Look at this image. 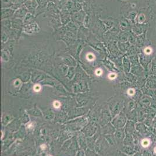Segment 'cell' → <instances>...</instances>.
<instances>
[{"mask_svg": "<svg viewBox=\"0 0 156 156\" xmlns=\"http://www.w3.org/2000/svg\"><path fill=\"white\" fill-rule=\"evenodd\" d=\"M149 144V141H148V140H143V141H142V146L144 147H147Z\"/></svg>", "mask_w": 156, "mask_h": 156, "instance_id": "cell-1", "label": "cell"}]
</instances>
